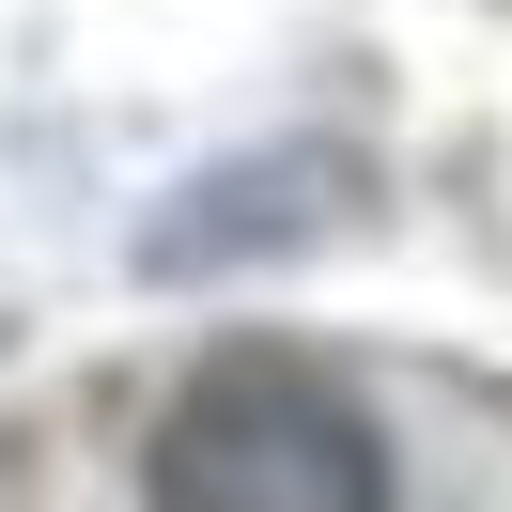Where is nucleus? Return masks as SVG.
<instances>
[{
    "label": "nucleus",
    "mask_w": 512,
    "mask_h": 512,
    "mask_svg": "<svg viewBox=\"0 0 512 512\" xmlns=\"http://www.w3.org/2000/svg\"><path fill=\"white\" fill-rule=\"evenodd\" d=\"M156 512H388V435L342 373L280 342H233L171 388L156 450H140Z\"/></svg>",
    "instance_id": "1"
}]
</instances>
